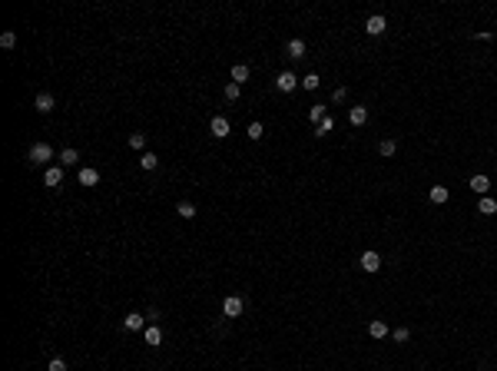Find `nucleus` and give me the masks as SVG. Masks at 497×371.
Segmentation results:
<instances>
[{"label": "nucleus", "instance_id": "15", "mask_svg": "<svg viewBox=\"0 0 497 371\" xmlns=\"http://www.w3.org/2000/svg\"><path fill=\"white\" fill-rule=\"evenodd\" d=\"M428 196H431V202H438V205H441V202H448V196H451V192L444 189V186H431V192H428Z\"/></svg>", "mask_w": 497, "mask_h": 371}, {"label": "nucleus", "instance_id": "25", "mask_svg": "<svg viewBox=\"0 0 497 371\" xmlns=\"http://www.w3.org/2000/svg\"><path fill=\"white\" fill-rule=\"evenodd\" d=\"M318 83H322V80H318L315 73H308V77H302V87H305V90H318Z\"/></svg>", "mask_w": 497, "mask_h": 371}, {"label": "nucleus", "instance_id": "32", "mask_svg": "<svg viewBox=\"0 0 497 371\" xmlns=\"http://www.w3.org/2000/svg\"><path fill=\"white\" fill-rule=\"evenodd\" d=\"M50 371H66V361L63 358H53V361H50Z\"/></svg>", "mask_w": 497, "mask_h": 371}, {"label": "nucleus", "instance_id": "28", "mask_svg": "<svg viewBox=\"0 0 497 371\" xmlns=\"http://www.w3.org/2000/svg\"><path fill=\"white\" fill-rule=\"evenodd\" d=\"M239 93H242L239 83H229V87H226V100H239Z\"/></svg>", "mask_w": 497, "mask_h": 371}, {"label": "nucleus", "instance_id": "2", "mask_svg": "<svg viewBox=\"0 0 497 371\" xmlns=\"http://www.w3.org/2000/svg\"><path fill=\"white\" fill-rule=\"evenodd\" d=\"M242 299H239V295H229V299L222 302V312H226V318H239L242 315Z\"/></svg>", "mask_w": 497, "mask_h": 371}, {"label": "nucleus", "instance_id": "14", "mask_svg": "<svg viewBox=\"0 0 497 371\" xmlns=\"http://www.w3.org/2000/svg\"><path fill=\"white\" fill-rule=\"evenodd\" d=\"M471 189H474V192H481V196H484V192L490 189V179H487V176H474V179H471Z\"/></svg>", "mask_w": 497, "mask_h": 371}, {"label": "nucleus", "instance_id": "11", "mask_svg": "<svg viewBox=\"0 0 497 371\" xmlns=\"http://www.w3.org/2000/svg\"><path fill=\"white\" fill-rule=\"evenodd\" d=\"M96 182H100V173H96V169H80V186H96Z\"/></svg>", "mask_w": 497, "mask_h": 371}, {"label": "nucleus", "instance_id": "7", "mask_svg": "<svg viewBox=\"0 0 497 371\" xmlns=\"http://www.w3.org/2000/svg\"><path fill=\"white\" fill-rule=\"evenodd\" d=\"M362 269H365V272H378V269H381L378 252H371V249H368V252H362Z\"/></svg>", "mask_w": 497, "mask_h": 371}, {"label": "nucleus", "instance_id": "27", "mask_svg": "<svg viewBox=\"0 0 497 371\" xmlns=\"http://www.w3.org/2000/svg\"><path fill=\"white\" fill-rule=\"evenodd\" d=\"M14 43H17V37H14V33H4V37H0V47H4V50H10V47H14Z\"/></svg>", "mask_w": 497, "mask_h": 371}, {"label": "nucleus", "instance_id": "4", "mask_svg": "<svg viewBox=\"0 0 497 371\" xmlns=\"http://www.w3.org/2000/svg\"><path fill=\"white\" fill-rule=\"evenodd\" d=\"M60 182H63V166H47V173H43V186L56 189Z\"/></svg>", "mask_w": 497, "mask_h": 371}, {"label": "nucleus", "instance_id": "5", "mask_svg": "<svg viewBox=\"0 0 497 371\" xmlns=\"http://www.w3.org/2000/svg\"><path fill=\"white\" fill-rule=\"evenodd\" d=\"M209 133H212L216 139H226V136H229V119H226V116H216L212 123H209Z\"/></svg>", "mask_w": 497, "mask_h": 371}, {"label": "nucleus", "instance_id": "3", "mask_svg": "<svg viewBox=\"0 0 497 371\" xmlns=\"http://www.w3.org/2000/svg\"><path fill=\"white\" fill-rule=\"evenodd\" d=\"M385 27H388L385 17H378V14L365 20V33H368V37H381V33H385Z\"/></svg>", "mask_w": 497, "mask_h": 371}, {"label": "nucleus", "instance_id": "22", "mask_svg": "<svg viewBox=\"0 0 497 371\" xmlns=\"http://www.w3.org/2000/svg\"><path fill=\"white\" fill-rule=\"evenodd\" d=\"M308 119H312V126H318L325 119V106H312V113H308Z\"/></svg>", "mask_w": 497, "mask_h": 371}, {"label": "nucleus", "instance_id": "9", "mask_svg": "<svg viewBox=\"0 0 497 371\" xmlns=\"http://www.w3.org/2000/svg\"><path fill=\"white\" fill-rule=\"evenodd\" d=\"M143 338H146V345H163V332H159V325H150V328H146V332H143Z\"/></svg>", "mask_w": 497, "mask_h": 371}, {"label": "nucleus", "instance_id": "10", "mask_svg": "<svg viewBox=\"0 0 497 371\" xmlns=\"http://www.w3.org/2000/svg\"><path fill=\"white\" fill-rule=\"evenodd\" d=\"M33 106H37L40 113H50V110H53V96H50V93H37V100H33Z\"/></svg>", "mask_w": 497, "mask_h": 371}, {"label": "nucleus", "instance_id": "23", "mask_svg": "<svg viewBox=\"0 0 497 371\" xmlns=\"http://www.w3.org/2000/svg\"><path fill=\"white\" fill-rule=\"evenodd\" d=\"M331 126H335V123H331V119H328V116H325V119H322V123H318V126H315V129H312V133H315V136H325V133H331Z\"/></svg>", "mask_w": 497, "mask_h": 371}, {"label": "nucleus", "instance_id": "24", "mask_svg": "<svg viewBox=\"0 0 497 371\" xmlns=\"http://www.w3.org/2000/svg\"><path fill=\"white\" fill-rule=\"evenodd\" d=\"M395 153H398V142L395 139H385V142H381V156H395Z\"/></svg>", "mask_w": 497, "mask_h": 371}, {"label": "nucleus", "instance_id": "6", "mask_svg": "<svg viewBox=\"0 0 497 371\" xmlns=\"http://www.w3.org/2000/svg\"><path fill=\"white\" fill-rule=\"evenodd\" d=\"M295 83H299V80H295V73H289V70L275 77V87L282 90V93H292V90H295Z\"/></svg>", "mask_w": 497, "mask_h": 371}, {"label": "nucleus", "instance_id": "18", "mask_svg": "<svg viewBox=\"0 0 497 371\" xmlns=\"http://www.w3.org/2000/svg\"><path fill=\"white\" fill-rule=\"evenodd\" d=\"M77 159H80V153L70 146V150H63V153H60V166H73Z\"/></svg>", "mask_w": 497, "mask_h": 371}, {"label": "nucleus", "instance_id": "8", "mask_svg": "<svg viewBox=\"0 0 497 371\" xmlns=\"http://www.w3.org/2000/svg\"><path fill=\"white\" fill-rule=\"evenodd\" d=\"M348 119H351V126H365V123H368V110H365V106H351Z\"/></svg>", "mask_w": 497, "mask_h": 371}, {"label": "nucleus", "instance_id": "29", "mask_svg": "<svg viewBox=\"0 0 497 371\" xmlns=\"http://www.w3.org/2000/svg\"><path fill=\"white\" fill-rule=\"evenodd\" d=\"M262 133H265L262 123H252V126H249V139H262Z\"/></svg>", "mask_w": 497, "mask_h": 371}, {"label": "nucleus", "instance_id": "16", "mask_svg": "<svg viewBox=\"0 0 497 371\" xmlns=\"http://www.w3.org/2000/svg\"><path fill=\"white\" fill-rule=\"evenodd\" d=\"M245 80H249V66L236 63V66H232V83H245Z\"/></svg>", "mask_w": 497, "mask_h": 371}, {"label": "nucleus", "instance_id": "30", "mask_svg": "<svg viewBox=\"0 0 497 371\" xmlns=\"http://www.w3.org/2000/svg\"><path fill=\"white\" fill-rule=\"evenodd\" d=\"M408 338H411V332H408V328H395V341H401V345H404Z\"/></svg>", "mask_w": 497, "mask_h": 371}, {"label": "nucleus", "instance_id": "13", "mask_svg": "<svg viewBox=\"0 0 497 371\" xmlns=\"http://www.w3.org/2000/svg\"><path fill=\"white\" fill-rule=\"evenodd\" d=\"M368 335H371V338H385V335H388V325H385V322H378V318H375V322H371V325H368Z\"/></svg>", "mask_w": 497, "mask_h": 371}, {"label": "nucleus", "instance_id": "1", "mask_svg": "<svg viewBox=\"0 0 497 371\" xmlns=\"http://www.w3.org/2000/svg\"><path fill=\"white\" fill-rule=\"evenodd\" d=\"M50 159H53L50 142H33V146H30V163H33V166H47Z\"/></svg>", "mask_w": 497, "mask_h": 371}, {"label": "nucleus", "instance_id": "19", "mask_svg": "<svg viewBox=\"0 0 497 371\" xmlns=\"http://www.w3.org/2000/svg\"><path fill=\"white\" fill-rule=\"evenodd\" d=\"M123 325H126L129 332H139V328H143L146 322H143V315H136V312H133V315H126V322H123Z\"/></svg>", "mask_w": 497, "mask_h": 371}, {"label": "nucleus", "instance_id": "21", "mask_svg": "<svg viewBox=\"0 0 497 371\" xmlns=\"http://www.w3.org/2000/svg\"><path fill=\"white\" fill-rule=\"evenodd\" d=\"M176 212H179L182 219H192V215H196V205H192V202H179V205H176Z\"/></svg>", "mask_w": 497, "mask_h": 371}, {"label": "nucleus", "instance_id": "20", "mask_svg": "<svg viewBox=\"0 0 497 371\" xmlns=\"http://www.w3.org/2000/svg\"><path fill=\"white\" fill-rule=\"evenodd\" d=\"M139 166H143V169H156V166H159L156 153H143V156H139Z\"/></svg>", "mask_w": 497, "mask_h": 371}, {"label": "nucleus", "instance_id": "17", "mask_svg": "<svg viewBox=\"0 0 497 371\" xmlns=\"http://www.w3.org/2000/svg\"><path fill=\"white\" fill-rule=\"evenodd\" d=\"M289 56H292V60H302V56H305V43H302V40H292V43H289Z\"/></svg>", "mask_w": 497, "mask_h": 371}, {"label": "nucleus", "instance_id": "12", "mask_svg": "<svg viewBox=\"0 0 497 371\" xmlns=\"http://www.w3.org/2000/svg\"><path fill=\"white\" fill-rule=\"evenodd\" d=\"M477 212H481V215H494V212H497V202H494L490 196H484L481 202H477Z\"/></svg>", "mask_w": 497, "mask_h": 371}, {"label": "nucleus", "instance_id": "26", "mask_svg": "<svg viewBox=\"0 0 497 371\" xmlns=\"http://www.w3.org/2000/svg\"><path fill=\"white\" fill-rule=\"evenodd\" d=\"M129 146H133V150H143V146H146V136H143V133H133V136H129Z\"/></svg>", "mask_w": 497, "mask_h": 371}, {"label": "nucleus", "instance_id": "31", "mask_svg": "<svg viewBox=\"0 0 497 371\" xmlns=\"http://www.w3.org/2000/svg\"><path fill=\"white\" fill-rule=\"evenodd\" d=\"M345 96H348V90H345V87H335V93H331V100H335V103H341Z\"/></svg>", "mask_w": 497, "mask_h": 371}]
</instances>
